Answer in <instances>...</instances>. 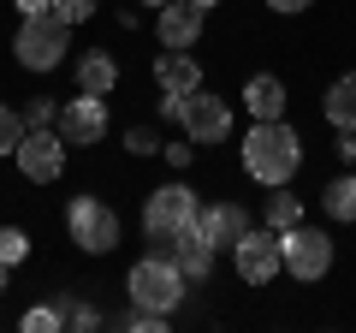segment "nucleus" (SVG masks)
Instances as JSON below:
<instances>
[{"label": "nucleus", "mask_w": 356, "mask_h": 333, "mask_svg": "<svg viewBox=\"0 0 356 333\" xmlns=\"http://www.w3.org/2000/svg\"><path fill=\"white\" fill-rule=\"evenodd\" d=\"M297 161H303V137H297L291 125H280V119H255L250 125V137H243V166H250V179H261V185L280 191V185L297 173Z\"/></svg>", "instance_id": "obj_1"}, {"label": "nucleus", "mask_w": 356, "mask_h": 333, "mask_svg": "<svg viewBox=\"0 0 356 333\" xmlns=\"http://www.w3.org/2000/svg\"><path fill=\"white\" fill-rule=\"evenodd\" d=\"M196 215H202V208H196V196L184 191V185H161V191L149 196V208H143V232H149V244L166 256L178 232L196 226Z\"/></svg>", "instance_id": "obj_2"}, {"label": "nucleus", "mask_w": 356, "mask_h": 333, "mask_svg": "<svg viewBox=\"0 0 356 333\" xmlns=\"http://www.w3.org/2000/svg\"><path fill=\"white\" fill-rule=\"evenodd\" d=\"M184 274H178V262L172 256H149V262H137L131 268V304H143V309H166L172 316L178 309V297H184Z\"/></svg>", "instance_id": "obj_3"}, {"label": "nucleus", "mask_w": 356, "mask_h": 333, "mask_svg": "<svg viewBox=\"0 0 356 333\" xmlns=\"http://www.w3.org/2000/svg\"><path fill=\"white\" fill-rule=\"evenodd\" d=\"M65 226H72V244H77V250H89V256L119 250V220H113V208H107L102 196H77L72 215H65Z\"/></svg>", "instance_id": "obj_4"}, {"label": "nucleus", "mask_w": 356, "mask_h": 333, "mask_svg": "<svg viewBox=\"0 0 356 333\" xmlns=\"http://www.w3.org/2000/svg\"><path fill=\"white\" fill-rule=\"evenodd\" d=\"M65 30H72V24H60L54 13H42V18H24V30H18L13 54L30 65V72H54V65L65 60Z\"/></svg>", "instance_id": "obj_5"}, {"label": "nucleus", "mask_w": 356, "mask_h": 333, "mask_svg": "<svg viewBox=\"0 0 356 333\" xmlns=\"http://www.w3.org/2000/svg\"><path fill=\"white\" fill-rule=\"evenodd\" d=\"M232 256H238V274H243L250 286H267L273 274L285 268V238H280L273 226H250V232L238 238V250H232Z\"/></svg>", "instance_id": "obj_6"}, {"label": "nucleus", "mask_w": 356, "mask_h": 333, "mask_svg": "<svg viewBox=\"0 0 356 333\" xmlns=\"http://www.w3.org/2000/svg\"><path fill=\"white\" fill-rule=\"evenodd\" d=\"M18 173L24 179H36V185H48V179H60L65 173V137L54 125H36V131H24V143H18Z\"/></svg>", "instance_id": "obj_7"}, {"label": "nucleus", "mask_w": 356, "mask_h": 333, "mask_svg": "<svg viewBox=\"0 0 356 333\" xmlns=\"http://www.w3.org/2000/svg\"><path fill=\"white\" fill-rule=\"evenodd\" d=\"M280 238H285V268H291L297 280H321V274L332 268V238L327 232L291 226V232H280Z\"/></svg>", "instance_id": "obj_8"}, {"label": "nucleus", "mask_w": 356, "mask_h": 333, "mask_svg": "<svg viewBox=\"0 0 356 333\" xmlns=\"http://www.w3.org/2000/svg\"><path fill=\"white\" fill-rule=\"evenodd\" d=\"M60 131L65 143H95V137H107V95H77V102H65L60 107Z\"/></svg>", "instance_id": "obj_9"}, {"label": "nucleus", "mask_w": 356, "mask_h": 333, "mask_svg": "<svg viewBox=\"0 0 356 333\" xmlns=\"http://www.w3.org/2000/svg\"><path fill=\"white\" fill-rule=\"evenodd\" d=\"M178 125L191 131L196 143H220L232 131V107L220 102V95H208V90H191V95H184V119H178Z\"/></svg>", "instance_id": "obj_10"}, {"label": "nucleus", "mask_w": 356, "mask_h": 333, "mask_svg": "<svg viewBox=\"0 0 356 333\" xmlns=\"http://www.w3.org/2000/svg\"><path fill=\"white\" fill-rule=\"evenodd\" d=\"M154 30H161L166 48H196V36H202V6H191V0H166L161 13H154Z\"/></svg>", "instance_id": "obj_11"}, {"label": "nucleus", "mask_w": 356, "mask_h": 333, "mask_svg": "<svg viewBox=\"0 0 356 333\" xmlns=\"http://www.w3.org/2000/svg\"><path fill=\"white\" fill-rule=\"evenodd\" d=\"M166 256L178 262V274H184V280H208V274H214V238H208L202 226H191V232H178V238H172V250H166Z\"/></svg>", "instance_id": "obj_12"}, {"label": "nucleus", "mask_w": 356, "mask_h": 333, "mask_svg": "<svg viewBox=\"0 0 356 333\" xmlns=\"http://www.w3.org/2000/svg\"><path fill=\"white\" fill-rule=\"evenodd\" d=\"M154 77H161V90H166V95H191V90H202V65L191 60V48H166L161 65H154Z\"/></svg>", "instance_id": "obj_13"}, {"label": "nucleus", "mask_w": 356, "mask_h": 333, "mask_svg": "<svg viewBox=\"0 0 356 333\" xmlns=\"http://www.w3.org/2000/svg\"><path fill=\"white\" fill-rule=\"evenodd\" d=\"M196 226L214 238V250H220V244H232V250H238V238L250 232V215H243L238 203H214L208 215H196Z\"/></svg>", "instance_id": "obj_14"}, {"label": "nucleus", "mask_w": 356, "mask_h": 333, "mask_svg": "<svg viewBox=\"0 0 356 333\" xmlns=\"http://www.w3.org/2000/svg\"><path fill=\"white\" fill-rule=\"evenodd\" d=\"M243 102H250V119H280L285 114V84L273 72H255L243 84Z\"/></svg>", "instance_id": "obj_15"}, {"label": "nucleus", "mask_w": 356, "mask_h": 333, "mask_svg": "<svg viewBox=\"0 0 356 333\" xmlns=\"http://www.w3.org/2000/svg\"><path fill=\"white\" fill-rule=\"evenodd\" d=\"M113 84H119V65H113V54H83L77 60V90H89V95H113Z\"/></svg>", "instance_id": "obj_16"}, {"label": "nucleus", "mask_w": 356, "mask_h": 333, "mask_svg": "<svg viewBox=\"0 0 356 333\" xmlns=\"http://www.w3.org/2000/svg\"><path fill=\"white\" fill-rule=\"evenodd\" d=\"M321 107H327V119L339 131H356V72H344L339 84L327 90V102H321Z\"/></svg>", "instance_id": "obj_17"}, {"label": "nucleus", "mask_w": 356, "mask_h": 333, "mask_svg": "<svg viewBox=\"0 0 356 333\" xmlns=\"http://www.w3.org/2000/svg\"><path fill=\"white\" fill-rule=\"evenodd\" d=\"M267 226L273 232H291V226H303V203H297V196H267Z\"/></svg>", "instance_id": "obj_18"}, {"label": "nucleus", "mask_w": 356, "mask_h": 333, "mask_svg": "<svg viewBox=\"0 0 356 333\" xmlns=\"http://www.w3.org/2000/svg\"><path fill=\"white\" fill-rule=\"evenodd\" d=\"M327 215L332 220H356V179H332L327 185Z\"/></svg>", "instance_id": "obj_19"}, {"label": "nucleus", "mask_w": 356, "mask_h": 333, "mask_svg": "<svg viewBox=\"0 0 356 333\" xmlns=\"http://www.w3.org/2000/svg\"><path fill=\"white\" fill-rule=\"evenodd\" d=\"M24 114H18V107H6L0 102V155H18V143H24Z\"/></svg>", "instance_id": "obj_20"}, {"label": "nucleus", "mask_w": 356, "mask_h": 333, "mask_svg": "<svg viewBox=\"0 0 356 333\" xmlns=\"http://www.w3.org/2000/svg\"><path fill=\"white\" fill-rule=\"evenodd\" d=\"M30 256V238L18 226H0V262H6V268H18V262Z\"/></svg>", "instance_id": "obj_21"}, {"label": "nucleus", "mask_w": 356, "mask_h": 333, "mask_svg": "<svg viewBox=\"0 0 356 333\" xmlns=\"http://www.w3.org/2000/svg\"><path fill=\"white\" fill-rule=\"evenodd\" d=\"M54 119H60L54 95H30V102H24V125H30V131H36V125H54Z\"/></svg>", "instance_id": "obj_22"}, {"label": "nucleus", "mask_w": 356, "mask_h": 333, "mask_svg": "<svg viewBox=\"0 0 356 333\" xmlns=\"http://www.w3.org/2000/svg\"><path fill=\"white\" fill-rule=\"evenodd\" d=\"M60 316H65V327H102V316L89 304H77V297H60Z\"/></svg>", "instance_id": "obj_23"}, {"label": "nucleus", "mask_w": 356, "mask_h": 333, "mask_svg": "<svg viewBox=\"0 0 356 333\" xmlns=\"http://www.w3.org/2000/svg\"><path fill=\"white\" fill-rule=\"evenodd\" d=\"M24 327L30 333H54V327H65V316H60V304H42V309H30V316H24Z\"/></svg>", "instance_id": "obj_24"}, {"label": "nucleus", "mask_w": 356, "mask_h": 333, "mask_svg": "<svg viewBox=\"0 0 356 333\" xmlns=\"http://www.w3.org/2000/svg\"><path fill=\"white\" fill-rule=\"evenodd\" d=\"M48 13H54V18H60V24H83V18H89V13H95V0H54Z\"/></svg>", "instance_id": "obj_25"}, {"label": "nucleus", "mask_w": 356, "mask_h": 333, "mask_svg": "<svg viewBox=\"0 0 356 333\" xmlns=\"http://www.w3.org/2000/svg\"><path fill=\"white\" fill-rule=\"evenodd\" d=\"M125 143H131V155H154V149H161V143H154V131H149V125H137V131H131Z\"/></svg>", "instance_id": "obj_26"}, {"label": "nucleus", "mask_w": 356, "mask_h": 333, "mask_svg": "<svg viewBox=\"0 0 356 333\" xmlns=\"http://www.w3.org/2000/svg\"><path fill=\"white\" fill-rule=\"evenodd\" d=\"M161 155H166L172 166H191V143H161Z\"/></svg>", "instance_id": "obj_27"}, {"label": "nucleus", "mask_w": 356, "mask_h": 333, "mask_svg": "<svg viewBox=\"0 0 356 333\" xmlns=\"http://www.w3.org/2000/svg\"><path fill=\"white\" fill-rule=\"evenodd\" d=\"M48 6H54V0H18V13H24V18H42Z\"/></svg>", "instance_id": "obj_28"}, {"label": "nucleus", "mask_w": 356, "mask_h": 333, "mask_svg": "<svg viewBox=\"0 0 356 333\" xmlns=\"http://www.w3.org/2000/svg\"><path fill=\"white\" fill-rule=\"evenodd\" d=\"M273 13H303V6H315V0H267Z\"/></svg>", "instance_id": "obj_29"}, {"label": "nucleus", "mask_w": 356, "mask_h": 333, "mask_svg": "<svg viewBox=\"0 0 356 333\" xmlns=\"http://www.w3.org/2000/svg\"><path fill=\"white\" fill-rule=\"evenodd\" d=\"M339 155H344V161H356V131H344V137H339Z\"/></svg>", "instance_id": "obj_30"}, {"label": "nucleus", "mask_w": 356, "mask_h": 333, "mask_svg": "<svg viewBox=\"0 0 356 333\" xmlns=\"http://www.w3.org/2000/svg\"><path fill=\"white\" fill-rule=\"evenodd\" d=\"M6 274H13V268H6V262H0V292H6Z\"/></svg>", "instance_id": "obj_31"}, {"label": "nucleus", "mask_w": 356, "mask_h": 333, "mask_svg": "<svg viewBox=\"0 0 356 333\" xmlns=\"http://www.w3.org/2000/svg\"><path fill=\"white\" fill-rule=\"evenodd\" d=\"M191 6H202V13H208V6H220V0H191Z\"/></svg>", "instance_id": "obj_32"}, {"label": "nucleus", "mask_w": 356, "mask_h": 333, "mask_svg": "<svg viewBox=\"0 0 356 333\" xmlns=\"http://www.w3.org/2000/svg\"><path fill=\"white\" fill-rule=\"evenodd\" d=\"M143 6H166V0H143Z\"/></svg>", "instance_id": "obj_33"}]
</instances>
